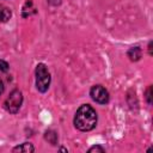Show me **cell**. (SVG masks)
I'll return each instance as SVG.
<instances>
[{
  "mask_svg": "<svg viewBox=\"0 0 153 153\" xmlns=\"http://www.w3.org/2000/svg\"><path fill=\"white\" fill-rule=\"evenodd\" d=\"M151 91H152V86H148V88L146 90V99H147L148 104L152 103V100H151Z\"/></svg>",
  "mask_w": 153,
  "mask_h": 153,
  "instance_id": "cell-11",
  "label": "cell"
},
{
  "mask_svg": "<svg viewBox=\"0 0 153 153\" xmlns=\"http://www.w3.org/2000/svg\"><path fill=\"white\" fill-rule=\"evenodd\" d=\"M97 124V112L96 110L88 105L84 104L81 105L74 116V126L76 129L81 131H88L92 130Z\"/></svg>",
  "mask_w": 153,
  "mask_h": 153,
  "instance_id": "cell-1",
  "label": "cell"
},
{
  "mask_svg": "<svg viewBox=\"0 0 153 153\" xmlns=\"http://www.w3.org/2000/svg\"><path fill=\"white\" fill-rule=\"evenodd\" d=\"M23 103V94L19 90H13L5 100V109L11 114H17Z\"/></svg>",
  "mask_w": 153,
  "mask_h": 153,
  "instance_id": "cell-3",
  "label": "cell"
},
{
  "mask_svg": "<svg viewBox=\"0 0 153 153\" xmlns=\"http://www.w3.org/2000/svg\"><path fill=\"white\" fill-rule=\"evenodd\" d=\"M45 140H48L51 145H55L57 142V134L53 130H48L45 133Z\"/></svg>",
  "mask_w": 153,
  "mask_h": 153,
  "instance_id": "cell-8",
  "label": "cell"
},
{
  "mask_svg": "<svg viewBox=\"0 0 153 153\" xmlns=\"http://www.w3.org/2000/svg\"><path fill=\"white\" fill-rule=\"evenodd\" d=\"M90 96L94 102H97L99 104H106L110 98L108 90L105 87H103L102 85H94L90 91Z\"/></svg>",
  "mask_w": 153,
  "mask_h": 153,
  "instance_id": "cell-4",
  "label": "cell"
},
{
  "mask_svg": "<svg viewBox=\"0 0 153 153\" xmlns=\"http://www.w3.org/2000/svg\"><path fill=\"white\" fill-rule=\"evenodd\" d=\"M105 149L102 147V146H92L90 149H88V153H92V152H104Z\"/></svg>",
  "mask_w": 153,
  "mask_h": 153,
  "instance_id": "cell-10",
  "label": "cell"
},
{
  "mask_svg": "<svg viewBox=\"0 0 153 153\" xmlns=\"http://www.w3.org/2000/svg\"><path fill=\"white\" fill-rule=\"evenodd\" d=\"M127 55H128V57L130 59V61H139V60L141 59L142 51H141V49H140L139 47H133V48H130V49L128 50Z\"/></svg>",
  "mask_w": 153,
  "mask_h": 153,
  "instance_id": "cell-5",
  "label": "cell"
},
{
  "mask_svg": "<svg viewBox=\"0 0 153 153\" xmlns=\"http://www.w3.org/2000/svg\"><path fill=\"white\" fill-rule=\"evenodd\" d=\"M11 16H12L11 10L5 5H0V22L1 23L7 22L11 18Z\"/></svg>",
  "mask_w": 153,
  "mask_h": 153,
  "instance_id": "cell-6",
  "label": "cell"
},
{
  "mask_svg": "<svg viewBox=\"0 0 153 153\" xmlns=\"http://www.w3.org/2000/svg\"><path fill=\"white\" fill-rule=\"evenodd\" d=\"M8 68H10L8 63L6 61H4V60H0V72L1 73H5V72L8 71Z\"/></svg>",
  "mask_w": 153,
  "mask_h": 153,
  "instance_id": "cell-9",
  "label": "cell"
},
{
  "mask_svg": "<svg viewBox=\"0 0 153 153\" xmlns=\"http://www.w3.org/2000/svg\"><path fill=\"white\" fill-rule=\"evenodd\" d=\"M36 87L39 92L44 93L48 91L49 85H50V73L44 63H38L36 66Z\"/></svg>",
  "mask_w": 153,
  "mask_h": 153,
  "instance_id": "cell-2",
  "label": "cell"
},
{
  "mask_svg": "<svg viewBox=\"0 0 153 153\" xmlns=\"http://www.w3.org/2000/svg\"><path fill=\"white\" fill-rule=\"evenodd\" d=\"M33 151H35V148H33L32 143H30V142H24V143H22V145H19V146L13 148V152H25V153H29V152H33Z\"/></svg>",
  "mask_w": 153,
  "mask_h": 153,
  "instance_id": "cell-7",
  "label": "cell"
},
{
  "mask_svg": "<svg viewBox=\"0 0 153 153\" xmlns=\"http://www.w3.org/2000/svg\"><path fill=\"white\" fill-rule=\"evenodd\" d=\"M148 50H149V55H152V42H149L148 44Z\"/></svg>",
  "mask_w": 153,
  "mask_h": 153,
  "instance_id": "cell-13",
  "label": "cell"
},
{
  "mask_svg": "<svg viewBox=\"0 0 153 153\" xmlns=\"http://www.w3.org/2000/svg\"><path fill=\"white\" fill-rule=\"evenodd\" d=\"M4 88H5V87H4V82H2V80L0 79V94L4 92Z\"/></svg>",
  "mask_w": 153,
  "mask_h": 153,
  "instance_id": "cell-12",
  "label": "cell"
}]
</instances>
